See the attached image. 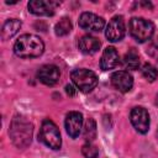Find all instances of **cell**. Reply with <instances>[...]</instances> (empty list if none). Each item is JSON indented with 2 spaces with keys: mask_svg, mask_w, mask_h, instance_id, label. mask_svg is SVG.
Returning <instances> with one entry per match:
<instances>
[{
  "mask_svg": "<svg viewBox=\"0 0 158 158\" xmlns=\"http://www.w3.org/2000/svg\"><path fill=\"white\" fill-rule=\"evenodd\" d=\"M79 26L85 31L99 32L104 28L105 21L102 17H100L93 12H83L79 17Z\"/></svg>",
  "mask_w": 158,
  "mask_h": 158,
  "instance_id": "30bf717a",
  "label": "cell"
},
{
  "mask_svg": "<svg viewBox=\"0 0 158 158\" xmlns=\"http://www.w3.org/2000/svg\"><path fill=\"white\" fill-rule=\"evenodd\" d=\"M79 49L85 54H93L99 51L100 48V41L90 35H85L79 40Z\"/></svg>",
  "mask_w": 158,
  "mask_h": 158,
  "instance_id": "5bb4252c",
  "label": "cell"
},
{
  "mask_svg": "<svg viewBox=\"0 0 158 158\" xmlns=\"http://www.w3.org/2000/svg\"><path fill=\"white\" fill-rule=\"evenodd\" d=\"M32 132H33L32 123L28 122L25 117L16 116L12 118L9 133L12 143L17 148H26L31 143Z\"/></svg>",
  "mask_w": 158,
  "mask_h": 158,
  "instance_id": "7a4b0ae2",
  "label": "cell"
},
{
  "mask_svg": "<svg viewBox=\"0 0 158 158\" xmlns=\"http://www.w3.org/2000/svg\"><path fill=\"white\" fill-rule=\"evenodd\" d=\"M83 127V115L78 111H72L65 117V130L72 138H77Z\"/></svg>",
  "mask_w": 158,
  "mask_h": 158,
  "instance_id": "7c38bea8",
  "label": "cell"
},
{
  "mask_svg": "<svg viewBox=\"0 0 158 158\" xmlns=\"http://www.w3.org/2000/svg\"><path fill=\"white\" fill-rule=\"evenodd\" d=\"M65 91H67V94H68L69 96H74L75 93H77V90L74 89L73 85H67V86H65Z\"/></svg>",
  "mask_w": 158,
  "mask_h": 158,
  "instance_id": "44dd1931",
  "label": "cell"
},
{
  "mask_svg": "<svg viewBox=\"0 0 158 158\" xmlns=\"http://www.w3.org/2000/svg\"><path fill=\"white\" fill-rule=\"evenodd\" d=\"M128 31L137 42L143 43L151 40V37L153 36L154 25L149 20H146L142 17H133L130 20Z\"/></svg>",
  "mask_w": 158,
  "mask_h": 158,
  "instance_id": "3957f363",
  "label": "cell"
},
{
  "mask_svg": "<svg viewBox=\"0 0 158 158\" xmlns=\"http://www.w3.org/2000/svg\"><path fill=\"white\" fill-rule=\"evenodd\" d=\"M83 136L88 142H91L96 137V123L93 118H88L84 123Z\"/></svg>",
  "mask_w": 158,
  "mask_h": 158,
  "instance_id": "e0dca14e",
  "label": "cell"
},
{
  "mask_svg": "<svg viewBox=\"0 0 158 158\" xmlns=\"http://www.w3.org/2000/svg\"><path fill=\"white\" fill-rule=\"evenodd\" d=\"M131 123L139 133H146L149 130V115L144 107L137 106L131 110L130 114Z\"/></svg>",
  "mask_w": 158,
  "mask_h": 158,
  "instance_id": "8992f818",
  "label": "cell"
},
{
  "mask_svg": "<svg viewBox=\"0 0 158 158\" xmlns=\"http://www.w3.org/2000/svg\"><path fill=\"white\" fill-rule=\"evenodd\" d=\"M38 137L47 147H49L52 149H59L60 148V144H62L60 133H59V130L53 121L44 120L42 122Z\"/></svg>",
  "mask_w": 158,
  "mask_h": 158,
  "instance_id": "5b68a950",
  "label": "cell"
},
{
  "mask_svg": "<svg viewBox=\"0 0 158 158\" xmlns=\"http://www.w3.org/2000/svg\"><path fill=\"white\" fill-rule=\"evenodd\" d=\"M118 64V53L114 47H107L104 49L101 59H100V67L102 70H110L114 69Z\"/></svg>",
  "mask_w": 158,
  "mask_h": 158,
  "instance_id": "4fadbf2b",
  "label": "cell"
},
{
  "mask_svg": "<svg viewBox=\"0 0 158 158\" xmlns=\"http://www.w3.org/2000/svg\"><path fill=\"white\" fill-rule=\"evenodd\" d=\"M81 153L85 158H98L99 156V149L96 148V146H94L93 143L88 142L81 147Z\"/></svg>",
  "mask_w": 158,
  "mask_h": 158,
  "instance_id": "ffe728a7",
  "label": "cell"
},
{
  "mask_svg": "<svg viewBox=\"0 0 158 158\" xmlns=\"http://www.w3.org/2000/svg\"><path fill=\"white\" fill-rule=\"evenodd\" d=\"M59 77H60L59 68L54 64H46L41 67L37 72L38 80L48 86H53L54 84H57L59 80Z\"/></svg>",
  "mask_w": 158,
  "mask_h": 158,
  "instance_id": "9c48e42d",
  "label": "cell"
},
{
  "mask_svg": "<svg viewBox=\"0 0 158 158\" xmlns=\"http://www.w3.org/2000/svg\"><path fill=\"white\" fill-rule=\"evenodd\" d=\"M157 138H158V131H157Z\"/></svg>",
  "mask_w": 158,
  "mask_h": 158,
  "instance_id": "603a6c76",
  "label": "cell"
},
{
  "mask_svg": "<svg viewBox=\"0 0 158 158\" xmlns=\"http://www.w3.org/2000/svg\"><path fill=\"white\" fill-rule=\"evenodd\" d=\"M44 51L43 41L31 33L20 36V38L14 44V52L20 58H36L40 57Z\"/></svg>",
  "mask_w": 158,
  "mask_h": 158,
  "instance_id": "6da1fadb",
  "label": "cell"
},
{
  "mask_svg": "<svg viewBox=\"0 0 158 158\" xmlns=\"http://www.w3.org/2000/svg\"><path fill=\"white\" fill-rule=\"evenodd\" d=\"M141 72H142V75H143L147 80H149V81H154V80L158 78V69H157L154 65H152L151 63L143 64Z\"/></svg>",
  "mask_w": 158,
  "mask_h": 158,
  "instance_id": "d6986e66",
  "label": "cell"
},
{
  "mask_svg": "<svg viewBox=\"0 0 158 158\" xmlns=\"http://www.w3.org/2000/svg\"><path fill=\"white\" fill-rule=\"evenodd\" d=\"M111 84L115 89H117L121 93H127L132 89L133 79L131 74L126 70H118L112 73L111 75Z\"/></svg>",
  "mask_w": 158,
  "mask_h": 158,
  "instance_id": "8fae6325",
  "label": "cell"
},
{
  "mask_svg": "<svg viewBox=\"0 0 158 158\" xmlns=\"http://www.w3.org/2000/svg\"><path fill=\"white\" fill-rule=\"evenodd\" d=\"M21 25H22L21 21L17 20V19H10V20H7L4 23L2 30H1V37H2V40H9V38L14 37L19 32V30L21 28Z\"/></svg>",
  "mask_w": 158,
  "mask_h": 158,
  "instance_id": "9a60e30c",
  "label": "cell"
},
{
  "mask_svg": "<svg viewBox=\"0 0 158 158\" xmlns=\"http://www.w3.org/2000/svg\"><path fill=\"white\" fill-rule=\"evenodd\" d=\"M105 36L111 42H118L125 36V22L121 16H115L106 26Z\"/></svg>",
  "mask_w": 158,
  "mask_h": 158,
  "instance_id": "52a82bcc",
  "label": "cell"
},
{
  "mask_svg": "<svg viewBox=\"0 0 158 158\" xmlns=\"http://www.w3.org/2000/svg\"><path fill=\"white\" fill-rule=\"evenodd\" d=\"M156 105H158V94H157V96H156Z\"/></svg>",
  "mask_w": 158,
  "mask_h": 158,
  "instance_id": "7402d4cb",
  "label": "cell"
},
{
  "mask_svg": "<svg viewBox=\"0 0 158 158\" xmlns=\"http://www.w3.org/2000/svg\"><path fill=\"white\" fill-rule=\"evenodd\" d=\"M58 5L59 2L52 0H32L28 2V10L37 16H52Z\"/></svg>",
  "mask_w": 158,
  "mask_h": 158,
  "instance_id": "ba28073f",
  "label": "cell"
},
{
  "mask_svg": "<svg viewBox=\"0 0 158 158\" xmlns=\"http://www.w3.org/2000/svg\"><path fill=\"white\" fill-rule=\"evenodd\" d=\"M123 64L128 69H137L139 67V56L135 48L128 49L123 57Z\"/></svg>",
  "mask_w": 158,
  "mask_h": 158,
  "instance_id": "2e32d148",
  "label": "cell"
},
{
  "mask_svg": "<svg viewBox=\"0 0 158 158\" xmlns=\"http://www.w3.org/2000/svg\"><path fill=\"white\" fill-rule=\"evenodd\" d=\"M70 78L75 84V86L83 93H89L98 85L96 74L89 69H84V68L74 69L70 74Z\"/></svg>",
  "mask_w": 158,
  "mask_h": 158,
  "instance_id": "277c9868",
  "label": "cell"
},
{
  "mask_svg": "<svg viewBox=\"0 0 158 158\" xmlns=\"http://www.w3.org/2000/svg\"><path fill=\"white\" fill-rule=\"evenodd\" d=\"M70 31H72V22L68 17H63L62 20H59V22H57L54 27V32L57 36H65Z\"/></svg>",
  "mask_w": 158,
  "mask_h": 158,
  "instance_id": "ac0fdd59",
  "label": "cell"
}]
</instances>
